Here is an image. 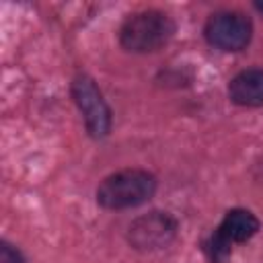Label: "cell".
Masks as SVG:
<instances>
[{
    "label": "cell",
    "mask_w": 263,
    "mask_h": 263,
    "mask_svg": "<svg viewBox=\"0 0 263 263\" xmlns=\"http://www.w3.org/2000/svg\"><path fill=\"white\" fill-rule=\"evenodd\" d=\"M175 35L173 18L162 10H142L127 16L119 29V43L134 53L160 49Z\"/></svg>",
    "instance_id": "2"
},
{
    "label": "cell",
    "mask_w": 263,
    "mask_h": 263,
    "mask_svg": "<svg viewBox=\"0 0 263 263\" xmlns=\"http://www.w3.org/2000/svg\"><path fill=\"white\" fill-rule=\"evenodd\" d=\"M2 263H25V257L12 245L2 242Z\"/></svg>",
    "instance_id": "9"
},
{
    "label": "cell",
    "mask_w": 263,
    "mask_h": 263,
    "mask_svg": "<svg viewBox=\"0 0 263 263\" xmlns=\"http://www.w3.org/2000/svg\"><path fill=\"white\" fill-rule=\"evenodd\" d=\"M228 97L240 107H263V68L238 72L228 82Z\"/></svg>",
    "instance_id": "6"
},
{
    "label": "cell",
    "mask_w": 263,
    "mask_h": 263,
    "mask_svg": "<svg viewBox=\"0 0 263 263\" xmlns=\"http://www.w3.org/2000/svg\"><path fill=\"white\" fill-rule=\"evenodd\" d=\"M156 191V177L144 168H123L101 181L97 203L105 210H129L146 203Z\"/></svg>",
    "instance_id": "1"
},
{
    "label": "cell",
    "mask_w": 263,
    "mask_h": 263,
    "mask_svg": "<svg viewBox=\"0 0 263 263\" xmlns=\"http://www.w3.org/2000/svg\"><path fill=\"white\" fill-rule=\"evenodd\" d=\"M259 226H261V222L253 212L242 210V208H234V210L224 214L218 230L234 245V242H245V240L253 238L257 234Z\"/></svg>",
    "instance_id": "7"
},
{
    "label": "cell",
    "mask_w": 263,
    "mask_h": 263,
    "mask_svg": "<svg viewBox=\"0 0 263 263\" xmlns=\"http://www.w3.org/2000/svg\"><path fill=\"white\" fill-rule=\"evenodd\" d=\"M203 35L212 47L222 51H240L253 37L251 18L236 10H222L208 18Z\"/></svg>",
    "instance_id": "3"
},
{
    "label": "cell",
    "mask_w": 263,
    "mask_h": 263,
    "mask_svg": "<svg viewBox=\"0 0 263 263\" xmlns=\"http://www.w3.org/2000/svg\"><path fill=\"white\" fill-rule=\"evenodd\" d=\"M203 253L210 263H228L232 255V242L216 228L205 240H203Z\"/></svg>",
    "instance_id": "8"
},
{
    "label": "cell",
    "mask_w": 263,
    "mask_h": 263,
    "mask_svg": "<svg viewBox=\"0 0 263 263\" xmlns=\"http://www.w3.org/2000/svg\"><path fill=\"white\" fill-rule=\"evenodd\" d=\"M177 236V220L166 212H150L136 218L127 228V240L136 251H158Z\"/></svg>",
    "instance_id": "5"
},
{
    "label": "cell",
    "mask_w": 263,
    "mask_h": 263,
    "mask_svg": "<svg viewBox=\"0 0 263 263\" xmlns=\"http://www.w3.org/2000/svg\"><path fill=\"white\" fill-rule=\"evenodd\" d=\"M72 99L84 117L88 134L92 138H105L111 129V109L105 103L95 80L86 74H78L72 80Z\"/></svg>",
    "instance_id": "4"
},
{
    "label": "cell",
    "mask_w": 263,
    "mask_h": 263,
    "mask_svg": "<svg viewBox=\"0 0 263 263\" xmlns=\"http://www.w3.org/2000/svg\"><path fill=\"white\" fill-rule=\"evenodd\" d=\"M255 8H257V10H261V12H263V2H255Z\"/></svg>",
    "instance_id": "10"
}]
</instances>
